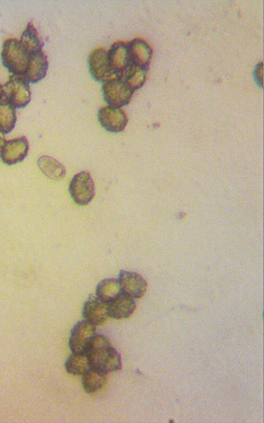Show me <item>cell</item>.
Returning a JSON list of instances; mask_svg holds the SVG:
<instances>
[{"label":"cell","instance_id":"obj_17","mask_svg":"<svg viewBox=\"0 0 264 423\" xmlns=\"http://www.w3.org/2000/svg\"><path fill=\"white\" fill-rule=\"evenodd\" d=\"M38 167L48 178L55 181L64 178L66 175L65 167L51 156L44 155L39 158Z\"/></svg>","mask_w":264,"mask_h":423},{"label":"cell","instance_id":"obj_21","mask_svg":"<svg viewBox=\"0 0 264 423\" xmlns=\"http://www.w3.org/2000/svg\"><path fill=\"white\" fill-rule=\"evenodd\" d=\"M90 368L91 367L86 353H73L65 362V370L72 376H83Z\"/></svg>","mask_w":264,"mask_h":423},{"label":"cell","instance_id":"obj_6","mask_svg":"<svg viewBox=\"0 0 264 423\" xmlns=\"http://www.w3.org/2000/svg\"><path fill=\"white\" fill-rule=\"evenodd\" d=\"M97 334V329L94 324L88 320H82L72 329L69 346L73 353H86L90 341Z\"/></svg>","mask_w":264,"mask_h":423},{"label":"cell","instance_id":"obj_22","mask_svg":"<svg viewBox=\"0 0 264 423\" xmlns=\"http://www.w3.org/2000/svg\"><path fill=\"white\" fill-rule=\"evenodd\" d=\"M121 292L119 280L114 278L104 279L98 285L97 289H95L98 298L107 302H110Z\"/></svg>","mask_w":264,"mask_h":423},{"label":"cell","instance_id":"obj_18","mask_svg":"<svg viewBox=\"0 0 264 423\" xmlns=\"http://www.w3.org/2000/svg\"><path fill=\"white\" fill-rule=\"evenodd\" d=\"M107 381V374L97 369L90 368L83 375L82 386L86 393L93 394L103 389Z\"/></svg>","mask_w":264,"mask_h":423},{"label":"cell","instance_id":"obj_3","mask_svg":"<svg viewBox=\"0 0 264 423\" xmlns=\"http://www.w3.org/2000/svg\"><path fill=\"white\" fill-rule=\"evenodd\" d=\"M3 98L16 109H23L32 100L29 84L22 77L11 76L3 86Z\"/></svg>","mask_w":264,"mask_h":423},{"label":"cell","instance_id":"obj_7","mask_svg":"<svg viewBox=\"0 0 264 423\" xmlns=\"http://www.w3.org/2000/svg\"><path fill=\"white\" fill-rule=\"evenodd\" d=\"M98 117L102 127L110 133H121L127 127V114L121 109L110 106L102 107L98 110Z\"/></svg>","mask_w":264,"mask_h":423},{"label":"cell","instance_id":"obj_15","mask_svg":"<svg viewBox=\"0 0 264 423\" xmlns=\"http://www.w3.org/2000/svg\"><path fill=\"white\" fill-rule=\"evenodd\" d=\"M48 68H49V62L47 56L41 51L29 57L28 67L23 77L29 84L40 82L46 77Z\"/></svg>","mask_w":264,"mask_h":423},{"label":"cell","instance_id":"obj_19","mask_svg":"<svg viewBox=\"0 0 264 423\" xmlns=\"http://www.w3.org/2000/svg\"><path fill=\"white\" fill-rule=\"evenodd\" d=\"M16 122V108L3 98V100H0V134H10L13 131Z\"/></svg>","mask_w":264,"mask_h":423},{"label":"cell","instance_id":"obj_4","mask_svg":"<svg viewBox=\"0 0 264 423\" xmlns=\"http://www.w3.org/2000/svg\"><path fill=\"white\" fill-rule=\"evenodd\" d=\"M72 199L79 206L88 205L95 197V183L88 171L74 176L69 187Z\"/></svg>","mask_w":264,"mask_h":423},{"label":"cell","instance_id":"obj_24","mask_svg":"<svg viewBox=\"0 0 264 423\" xmlns=\"http://www.w3.org/2000/svg\"><path fill=\"white\" fill-rule=\"evenodd\" d=\"M3 100V86L0 84V100Z\"/></svg>","mask_w":264,"mask_h":423},{"label":"cell","instance_id":"obj_1","mask_svg":"<svg viewBox=\"0 0 264 423\" xmlns=\"http://www.w3.org/2000/svg\"><path fill=\"white\" fill-rule=\"evenodd\" d=\"M91 368L106 374L121 370V353L112 346L109 339L102 334H95L86 351Z\"/></svg>","mask_w":264,"mask_h":423},{"label":"cell","instance_id":"obj_10","mask_svg":"<svg viewBox=\"0 0 264 423\" xmlns=\"http://www.w3.org/2000/svg\"><path fill=\"white\" fill-rule=\"evenodd\" d=\"M29 148V141L26 137L7 141L0 152V159L7 166H14L27 157Z\"/></svg>","mask_w":264,"mask_h":423},{"label":"cell","instance_id":"obj_8","mask_svg":"<svg viewBox=\"0 0 264 423\" xmlns=\"http://www.w3.org/2000/svg\"><path fill=\"white\" fill-rule=\"evenodd\" d=\"M88 67L92 77L98 82L106 83L115 78L111 71L107 51L104 48H98L90 53Z\"/></svg>","mask_w":264,"mask_h":423},{"label":"cell","instance_id":"obj_23","mask_svg":"<svg viewBox=\"0 0 264 423\" xmlns=\"http://www.w3.org/2000/svg\"><path fill=\"white\" fill-rule=\"evenodd\" d=\"M6 142H7V141H6L4 135L0 134V152H2L3 147H4Z\"/></svg>","mask_w":264,"mask_h":423},{"label":"cell","instance_id":"obj_11","mask_svg":"<svg viewBox=\"0 0 264 423\" xmlns=\"http://www.w3.org/2000/svg\"><path fill=\"white\" fill-rule=\"evenodd\" d=\"M119 283L121 292L127 294L133 299H142L147 291L145 278L135 272L124 271L119 273Z\"/></svg>","mask_w":264,"mask_h":423},{"label":"cell","instance_id":"obj_12","mask_svg":"<svg viewBox=\"0 0 264 423\" xmlns=\"http://www.w3.org/2000/svg\"><path fill=\"white\" fill-rule=\"evenodd\" d=\"M128 50L133 67L149 70L154 55L151 45L143 39L137 38L128 43Z\"/></svg>","mask_w":264,"mask_h":423},{"label":"cell","instance_id":"obj_5","mask_svg":"<svg viewBox=\"0 0 264 423\" xmlns=\"http://www.w3.org/2000/svg\"><path fill=\"white\" fill-rule=\"evenodd\" d=\"M102 91L107 105L117 109H121L130 104L134 93L124 82L117 78H112L104 83Z\"/></svg>","mask_w":264,"mask_h":423},{"label":"cell","instance_id":"obj_20","mask_svg":"<svg viewBox=\"0 0 264 423\" xmlns=\"http://www.w3.org/2000/svg\"><path fill=\"white\" fill-rule=\"evenodd\" d=\"M147 76H148V70L131 65L127 72L121 78H119V80L124 82L134 92L143 88L146 82Z\"/></svg>","mask_w":264,"mask_h":423},{"label":"cell","instance_id":"obj_2","mask_svg":"<svg viewBox=\"0 0 264 423\" xmlns=\"http://www.w3.org/2000/svg\"><path fill=\"white\" fill-rule=\"evenodd\" d=\"M29 57L22 44L17 39H8L3 44L2 64L12 76L22 77L28 67Z\"/></svg>","mask_w":264,"mask_h":423},{"label":"cell","instance_id":"obj_9","mask_svg":"<svg viewBox=\"0 0 264 423\" xmlns=\"http://www.w3.org/2000/svg\"><path fill=\"white\" fill-rule=\"evenodd\" d=\"M111 71L115 78H121L131 67L128 44L124 41H117L107 52Z\"/></svg>","mask_w":264,"mask_h":423},{"label":"cell","instance_id":"obj_13","mask_svg":"<svg viewBox=\"0 0 264 423\" xmlns=\"http://www.w3.org/2000/svg\"><path fill=\"white\" fill-rule=\"evenodd\" d=\"M83 316L95 326L101 325L109 319V302L91 297L84 305Z\"/></svg>","mask_w":264,"mask_h":423},{"label":"cell","instance_id":"obj_14","mask_svg":"<svg viewBox=\"0 0 264 423\" xmlns=\"http://www.w3.org/2000/svg\"><path fill=\"white\" fill-rule=\"evenodd\" d=\"M134 299L121 292L109 302V315L115 320H124L130 318L136 311Z\"/></svg>","mask_w":264,"mask_h":423},{"label":"cell","instance_id":"obj_16","mask_svg":"<svg viewBox=\"0 0 264 423\" xmlns=\"http://www.w3.org/2000/svg\"><path fill=\"white\" fill-rule=\"evenodd\" d=\"M20 41L29 56L34 55V53L43 51L44 41L41 40L37 29H36V27L32 22H29L27 25V28L23 32Z\"/></svg>","mask_w":264,"mask_h":423}]
</instances>
